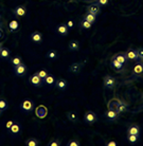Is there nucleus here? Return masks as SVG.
Wrapping results in <instances>:
<instances>
[{
  "mask_svg": "<svg viewBox=\"0 0 143 146\" xmlns=\"http://www.w3.org/2000/svg\"><path fill=\"white\" fill-rule=\"evenodd\" d=\"M86 11H87V13H90V14L98 16L101 13V7L95 2V3L89 4L88 7H87V9H86Z\"/></svg>",
  "mask_w": 143,
  "mask_h": 146,
  "instance_id": "5",
  "label": "nucleus"
},
{
  "mask_svg": "<svg viewBox=\"0 0 143 146\" xmlns=\"http://www.w3.org/2000/svg\"><path fill=\"white\" fill-rule=\"evenodd\" d=\"M126 110H127V106H126V104H125V103H123V102H121V101H119V103H118V106H117V109H116V111H117L118 114L125 112Z\"/></svg>",
  "mask_w": 143,
  "mask_h": 146,
  "instance_id": "18",
  "label": "nucleus"
},
{
  "mask_svg": "<svg viewBox=\"0 0 143 146\" xmlns=\"http://www.w3.org/2000/svg\"><path fill=\"white\" fill-rule=\"evenodd\" d=\"M29 82L31 83V85H32V86H34V87H41V84H43V80H41V77L37 75L36 72L30 76Z\"/></svg>",
  "mask_w": 143,
  "mask_h": 146,
  "instance_id": "7",
  "label": "nucleus"
},
{
  "mask_svg": "<svg viewBox=\"0 0 143 146\" xmlns=\"http://www.w3.org/2000/svg\"><path fill=\"white\" fill-rule=\"evenodd\" d=\"M46 57L49 59H55L59 57V52L56 51V50H49V51L46 53Z\"/></svg>",
  "mask_w": 143,
  "mask_h": 146,
  "instance_id": "21",
  "label": "nucleus"
},
{
  "mask_svg": "<svg viewBox=\"0 0 143 146\" xmlns=\"http://www.w3.org/2000/svg\"><path fill=\"white\" fill-rule=\"evenodd\" d=\"M67 117L71 122H76L77 121V114L75 111H69V112L67 113Z\"/></svg>",
  "mask_w": 143,
  "mask_h": 146,
  "instance_id": "26",
  "label": "nucleus"
},
{
  "mask_svg": "<svg viewBox=\"0 0 143 146\" xmlns=\"http://www.w3.org/2000/svg\"><path fill=\"white\" fill-rule=\"evenodd\" d=\"M30 39L32 40L33 42H36V44H39L43 41V34L41 32H38V31H34L31 33L30 35Z\"/></svg>",
  "mask_w": 143,
  "mask_h": 146,
  "instance_id": "9",
  "label": "nucleus"
},
{
  "mask_svg": "<svg viewBox=\"0 0 143 146\" xmlns=\"http://www.w3.org/2000/svg\"><path fill=\"white\" fill-rule=\"evenodd\" d=\"M44 83L46 85H48V86H52V85H54L55 84V77L53 76V75H51V74H48L47 76L45 77L44 80Z\"/></svg>",
  "mask_w": 143,
  "mask_h": 146,
  "instance_id": "20",
  "label": "nucleus"
},
{
  "mask_svg": "<svg viewBox=\"0 0 143 146\" xmlns=\"http://www.w3.org/2000/svg\"><path fill=\"white\" fill-rule=\"evenodd\" d=\"M35 114H36L37 117L44 119V117H47L48 109L46 108V106H44V105H39V106H37L36 109H35Z\"/></svg>",
  "mask_w": 143,
  "mask_h": 146,
  "instance_id": "6",
  "label": "nucleus"
},
{
  "mask_svg": "<svg viewBox=\"0 0 143 146\" xmlns=\"http://www.w3.org/2000/svg\"><path fill=\"white\" fill-rule=\"evenodd\" d=\"M13 14H14L16 17H23V16L27 14V9L23 7V5H18V7H16L14 9Z\"/></svg>",
  "mask_w": 143,
  "mask_h": 146,
  "instance_id": "10",
  "label": "nucleus"
},
{
  "mask_svg": "<svg viewBox=\"0 0 143 146\" xmlns=\"http://www.w3.org/2000/svg\"><path fill=\"white\" fill-rule=\"evenodd\" d=\"M7 108H9V104H7V100H4L3 98H0V109L2 111H5Z\"/></svg>",
  "mask_w": 143,
  "mask_h": 146,
  "instance_id": "27",
  "label": "nucleus"
},
{
  "mask_svg": "<svg viewBox=\"0 0 143 146\" xmlns=\"http://www.w3.org/2000/svg\"><path fill=\"white\" fill-rule=\"evenodd\" d=\"M9 29L11 33H15L19 30V22L17 20H11L9 23Z\"/></svg>",
  "mask_w": 143,
  "mask_h": 146,
  "instance_id": "15",
  "label": "nucleus"
},
{
  "mask_svg": "<svg viewBox=\"0 0 143 146\" xmlns=\"http://www.w3.org/2000/svg\"><path fill=\"white\" fill-rule=\"evenodd\" d=\"M4 36V33H3V31L0 29V38H2V37Z\"/></svg>",
  "mask_w": 143,
  "mask_h": 146,
  "instance_id": "42",
  "label": "nucleus"
},
{
  "mask_svg": "<svg viewBox=\"0 0 143 146\" xmlns=\"http://www.w3.org/2000/svg\"><path fill=\"white\" fill-rule=\"evenodd\" d=\"M84 19L87 20L88 22H90V23H94V22L96 21V16L93 14H90V13H87V14L84 16Z\"/></svg>",
  "mask_w": 143,
  "mask_h": 146,
  "instance_id": "23",
  "label": "nucleus"
},
{
  "mask_svg": "<svg viewBox=\"0 0 143 146\" xmlns=\"http://www.w3.org/2000/svg\"><path fill=\"white\" fill-rule=\"evenodd\" d=\"M114 58L116 59V60H118L119 62L123 64V65H124L125 62H126V59H127V58H126V55H125V54H122V53H120V54H117L114 57Z\"/></svg>",
  "mask_w": 143,
  "mask_h": 146,
  "instance_id": "25",
  "label": "nucleus"
},
{
  "mask_svg": "<svg viewBox=\"0 0 143 146\" xmlns=\"http://www.w3.org/2000/svg\"><path fill=\"white\" fill-rule=\"evenodd\" d=\"M134 73H135V74H141V73H143L142 64H137L136 66L134 67Z\"/></svg>",
  "mask_w": 143,
  "mask_h": 146,
  "instance_id": "31",
  "label": "nucleus"
},
{
  "mask_svg": "<svg viewBox=\"0 0 143 146\" xmlns=\"http://www.w3.org/2000/svg\"><path fill=\"white\" fill-rule=\"evenodd\" d=\"M111 66L114 67L116 70H121L122 67H123V64L119 62L118 60H116L114 58H112V60H111Z\"/></svg>",
  "mask_w": 143,
  "mask_h": 146,
  "instance_id": "29",
  "label": "nucleus"
},
{
  "mask_svg": "<svg viewBox=\"0 0 143 146\" xmlns=\"http://www.w3.org/2000/svg\"><path fill=\"white\" fill-rule=\"evenodd\" d=\"M104 86L106 89H114V85H116V78L114 76H110V75H106L104 77Z\"/></svg>",
  "mask_w": 143,
  "mask_h": 146,
  "instance_id": "4",
  "label": "nucleus"
},
{
  "mask_svg": "<svg viewBox=\"0 0 143 146\" xmlns=\"http://www.w3.org/2000/svg\"><path fill=\"white\" fill-rule=\"evenodd\" d=\"M66 25L68 26V28H69V29H71V28L73 27V21H72V20H68V22H67Z\"/></svg>",
  "mask_w": 143,
  "mask_h": 146,
  "instance_id": "41",
  "label": "nucleus"
},
{
  "mask_svg": "<svg viewBox=\"0 0 143 146\" xmlns=\"http://www.w3.org/2000/svg\"><path fill=\"white\" fill-rule=\"evenodd\" d=\"M11 56V51L7 49V48H2L0 50V57L3 59H7Z\"/></svg>",
  "mask_w": 143,
  "mask_h": 146,
  "instance_id": "22",
  "label": "nucleus"
},
{
  "mask_svg": "<svg viewBox=\"0 0 143 146\" xmlns=\"http://www.w3.org/2000/svg\"><path fill=\"white\" fill-rule=\"evenodd\" d=\"M138 139H139V135H127V140H128V142L132 143V144L136 143L137 141H138Z\"/></svg>",
  "mask_w": 143,
  "mask_h": 146,
  "instance_id": "32",
  "label": "nucleus"
},
{
  "mask_svg": "<svg viewBox=\"0 0 143 146\" xmlns=\"http://www.w3.org/2000/svg\"><path fill=\"white\" fill-rule=\"evenodd\" d=\"M11 62L13 66H17V65H20L22 64V59L20 56H14L13 58L11 59Z\"/></svg>",
  "mask_w": 143,
  "mask_h": 146,
  "instance_id": "30",
  "label": "nucleus"
},
{
  "mask_svg": "<svg viewBox=\"0 0 143 146\" xmlns=\"http://www.w3.org/2000/svg\"><path fill=\"white\" fill-rule=\"evenodd\" d=\"M36 74L39 77H41V80H44L45 77H46L48 75V71L46 69H41V70H38V71H37Z\"/></svg>",
  "mask_w": 143,
  "mask_h": 146,
  "instance_id": "33",
  "label": "nucleus"
},
{
  "mask_svg": "<svg viewBox=\"0 0 143 146\" xmlns=\"http://www.w3.org/2000/svg\"><path fill=\"white\" fill-rule=\"evenodd\" d=\"M137 52H138V58H139L140 60H142L143 59V48H139V49L137 50Z\"/></svg>",
  "mask_w": 143,
  "mask_h": 146,
  "instance_id": "38",
  "label": "nucleus"
},
{
  "mask_svg": "<svg viewBox=\"0 0 143 146\" xmlns=\"http://www.w3.org/2000/svg\"><path fill=\"white\" fill-rule=\"evenodd\" d=\"M142 100H143V94H142Z\"/></svg>",
  "mask_w": 143,
  "mask_h": 146,
  "instance_id": "46",
  "label": "nucleus"
},
{
  "mask_svg": "<svg viewBox=\"0 0 143 146\" xmlns=\"http://www.w3.org/2000/svg\"><path fill=\"white\" fill-rule=\"evenodd\" d=\"M59 145H61V142H59V140H56V139L51 140L50 142L48 143V146H59Z\"/></svg>",
  "mask_w": 143,
  "mask_h": 146,
  "instance_id": "35",
  "label": "nucleus"
},
{
  "mask_svg": "<svg viewBox=\"0 0 143 146\" xmlns=\"http://www.w3.org/2000/svg\"><path fill=\"white\" fill-rule=\"evenodd\" d=\"M106 117L110 121L117 120V117H118L117 111H116V110H114V109H108V111L106 112Z\"/></svg>",
  "mask_w": 143,
  "mask_h": 146,
  "instance_id": "19",
  "label": "nucleus"
},
{
  "mask_svg": "<svg viewBox=\"0 0 143 146\" xmlns=\"http://www.w3.org/2000/svg\"><path fill=\"white\" fill-rule=\"evenodd\" d=\"M68 49L70 51H77L80 49V41L78 40H71L68 44Z\"/></svg>",
  "mask_w": 143,
  "mask_h": 146,
  "instance_id": "17",
  "label": "nucleus"
},
{
  "mask_svg": "<svg viewBox=\"0 0 143 146\" xmlns=\"http://www.w3.org/2000/svg\"><path fill=\"white\" fill-rule=\"evenodd\" d=\"M27 70H28V68H27L26 65L20 64V65L14 66L13 71H14V74L16 75V76H22V75H25V74L27 73Z\"/></svg>",
  "mask_w": 143,
  "mask_h": 146,
  "instance_id": "3",
  "label": "nucleus"
},
{
  "mask_svg": "<svg viewBox=\"0 0 143 146\" xmlns=\"http://www.w3.org/2000/svg\"><path fill=\"white\" fill-rule=\"evenodd\" d=\"M84 121H85V123H87V124H94L95 122L98 121V117H96L95 112L89 110V111H87V112L85 113Z\"/></svg>",
  "mask_w": 143,
  "mask_h": 146,
  "instance_id": "2",
  "label": "nucleus"
},
{
  "mask_svg": "<svg viewBox=\"0 0 143 146\" xmlns=\"http://www.w3.org/2000/svg\"><path fill=\"white\" fill-rule=\"evenodd\" d=\"M14 123H15V121H12V120L11 121H7V124H5V128H7V130H9V129L12 127V125L14 124Z\"/></svg>",
  "mask_w": 143,
  "mask_h": 146,
  "instance_id": "39",
  "label": "nucleus"
},
{
  "mask_svg": "<svg viewBox=\"0 0 143 146\" xmlns=\"http://www.w3.org/2000/svg\"><path fill=\"white\" fill-rule=\"evenodd\" d=\"M27 146H38L39 145V141L35 138H30L26 141Z\"/></svg>",
  "mask_w": 143,
  "mask_h": 146,
  "instance_id": "24",
  "label": "nucleus"
},
{
  "mask_svg": "<svg viewBox=\"0 0 143 146\" xmlns=\"http://www.w3.org/2000/svg\"><path fill=\"white\" fill-rule=\"evenodd\" d=\"M106 145L107 146H117V142H114V141H110V142L106 143Z\"/></svg>",
  "mask_w": 143,
  "mask_h": 146,
  "instance_id": "40",
  "label": "nucleus"
},
{
  "mask_svg": "<svg viewBox=\"0 0 143 146\" xmlns=\"http://www.w3.org/2000/svg\"><path fill=\"white\" fill-rule=\"evenodd\" d=\"M54 85L56 86V88H57L59 90H62V91L66 90L67 87H68V83H67L64 78H59V80H55Z\"/></svg>",
  "mask_w": 143,
  "mask_h": 146,
  "instance_id": "11",
  "label": "nucleus"
},
{
  "mask_svg": "<svg viewBox=\"0 0 143 146\" xmlns=\"http://www.w3.org/2000/svg\"><path fill=\"white\" fill-rule=\"evenodd\" d=\"M91 26H92V23L88 22L87 20H85V19H83V20L81 21V23H80V27L84 30H89L90 28H91Z\"/></svg>",
  "mask_w": 143,
  "mask_h": 146,
  "instance_id": "28",
  "label": "nucleus"
},
{
  "mask_svg": "<svg viewBox=\"0 0 143 146\" xmlns=\"http://www.w3.org/2000/svg\"><path fill=\"white\" fill-rule=\"evenodd\" d=\"M20 109H21L23 112H26V113L32 112V111L34 110L33 101H31V100H29V99L25 100V101L20 104Z\"/></svg>",
  "mask_w": 143,
  "mask_h": 146,
  "instance_id": "1",
  "label": "nucleus"
},
{
  "mask_svg": "<svg viewBox=\"0 0 143 146\" xmlns=\"http://www.w3.org/2000/svg\"><path fill=\"white\" fill-rule=\"evenodd\" d=\"M67 146H80V142L76 140H72V141L67 143Z\"/></svg>",
  "mask_w": 143,
  "mask_h": 146,
  "instance_id": "37",
  "label": "nucleus"
},
{
  "mask_svg": "<svg viewBox=\"0 0 143 146\" xmlns=\"http://www.w3.org/2000/svg\"><path fill=\"white\" fill-rule=\"evenodd\" d=\"M2 112H3V111H2V110L0 109V117H1V115H2Z\"/></svg>",
  "mask_w": 143,
  "mask_h": 146,
  "instance_id": "43",
  "label": "nucleus"
},
{
  "mask_svg": "<svg viewBox=\"0 0 143 146\" xmlns=\"http://www.w3.org/2000/svg\"><path fill=\"white\" fill-rule=\"evenodd\" d=\"M56 32L59 34V35H63V36H65L67 34L69 33V28L67 26L66 23H62V25H59V26L56 27Z\"/></svg>",
  "mask_w": 143,
  "mask_h": 146,
  "instance_id": "12",
  "label": "nucleus"
},
{
  "mask_svg": "<svg viewBox=\"0 0 143 146\" xmlns=\"http://www.w3.org/2000/svg\"><path fill=\"white\" fill-rule=\"evenodd\" d=\"M7 131L10 132L12 135H20V132H21V125L19 124V123H16V122H15L14 124L12 125V127L10 128Z\"/></svg>",
  "mask_w": 143,
  "mask_h": 146,
  "instance_id": "8",
  "label": "nucleus"
},
{
  "mask_svg": "<svg viewBox=\"0 0 143 146\" xmlns=\"http://www.w3.org/2000/svg\"><path fill=\"white\" fill-rule=\"evenodd\" d=\"M88 2H93V1H95V0H87Z\"/></svg>",
  "mask_w": 143,
  "mask_h": 146,
  "instance_id": "44",
  "label": "nucleus"
},
{
  "mask_svg": "<svg viewBox=\"0 0 143 146\" xmlns=\"http://www.w3.org/2000/svg\"><path fill=\"white\" fill-rule=\"evenodd\" d=\"M2 48H3V47H2V44H1V42H0V50H1V49H2Z\"/></svg>",
  "mask_w": 143,
  "mask_h": 146,
  "instance_id": "45",
  "label": "nucleus"
},
{
  "mask_svg": "<svg viewBox=\"0 0 143 146\" xmlns=\"http://www.w3.org/2000/svg\"><path fill=\"white\" fill-rule=\"evenodd\" d=\"M82 66H83V65H82L81 62H73V64L69 67V72L73 73V74H76V73H78L81 71Z\"/></svg>",
  "mask_w": 143,
  "mask_h": 146,
  "instance_id": "14",
  "label": "nucleus"
},
{
  "mask_svg": "<svg viewBox=\"0 0 143 146\" xmlns=\"http://www.w3.org/2000/svg\"><path fill=\"white\" fill-rule=\"evenodd\" d=\"M118 103H119L118 100H112V101L109 102V104H108V108H109V109L116 110L117 109V106H118Z\"/></svg>",
  "mask_w": 143,
  "mask_h": 146,
  "instance_id": "34",
  "label": "nucleus"
},
{
  "mask_svg": "<svg viewBox=\"0 0 143 146\" xmlns=\"http://www.w3.org/2000/svg\"><path fill=\"white\" fill-rule=\"evenodd\" d=\"M139 132H140V127L136 124L130 125V126L127 128V135H139Z\"/></svg>",
  "mask_w": 143,
  "mask_h": 146,
  "instance_id": "16",
  "label": "nucleus"
},
{
  "mask_svg": "<svg viewBox=\"0 0 143 146\" xmlns=\"http://www.w3.org/2000/svg\"><path fill=\"white\" fill-rule=\"evenodd\" d=\"M126 58L127 59H130V60H137L138 58V52H137V50H135V49H132V48H130V49H128V51L126 52Z\"/></svg>",
  "mask_w": 143,
  "mask_h": 146,
  "instance_id": "13",
  "label": "nucleus"
},
{
  "mask_svg": "<svg viewBox=\"0 0 143 146\" xmlns=\"http://www.w3.org/2000/svg\"><path fill=\"white\" fill-rule=\"evenodd\" d=\"M95 2L99 4L100 7H105V5L108 4L109 0H95Z\"/></svg>",
  "mask_w": 143,
  "mask_h": 146,
  "instance_id": "36",
  "label": "nucleus"
},
{
  "mask_svg": "<svg viewBox=\"0 0 143 146\" xmlns=\"http://www.w3.org/2000/svg\"><path fill=\"white\" fill-rule=\"evenodd\" d=\"M142 62H143V59H142Z\"/></svg>",
  "mask_w": 143,
  "mask_h": 146,
  "instance_id": "47",
  "label": "nucleus"
}]
</instances>
